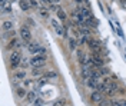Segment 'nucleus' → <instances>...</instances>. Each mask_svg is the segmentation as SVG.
Returning a JSON list of instances; mask_svg holds the SVG:
<instances>
[{
	"instance_id": "obj_1",
	"label": "nucleus",
	"mask_w": 126,
	"mask_h": 106,
	"mask_svg": "<svg viewBox=\"0 0 126 106\" xmlns=\"http://www.w3.org/2000/svg\"><path fill=\"white\" fill-rule=\"evenodd\" d=\"M9 63H10L12 69H17L20 66V63H22V55L19 52H12L10 57H9Z\"/></svg>"
},
{
	"instance_id": "obj_2",
	"label": "nucleus",
	"mask_w": 126,
	"mask_h": 106,
	"mask_svg": "<svg viewBox=\"0 0 126 106\" xmlns=\"http://www.w3.org/2000/svg\"><path fill=\"white\" fill-rule=\"evenodd\" d=\"M45 62H46V59H45L43 56L34 55V56L30 59V66H32V67H34V69H36V67H39V69H40V67H43V66H45Z\"/></svg>"
},
{
	"instance_id": "obj_3",
	"label": "nucleus",
	"mask_w": 126,
	"mask_h": 106,
	"mask_svg": "<svg viewBox=\"0 0 126 106\" xmlns=\"http://www.w3.org/2000/svg\"><path fill=\"white\" fill-rule=\"evenodd\" d=\"M19 34H20L22 40L26 42V43H29V42L32 40V33H30V29H29V27H26V26H22V27H20V30H19Z\"/></svg>"
},
{
	"instance_id": "obj_4",
	"label": "nucleus",
	"mask_w": 126,
	"mask_h": 106,
	"mask_svg": "<svg viewBox=\"0 0 126 106\" xmlns=\"http://www.w3.org/2000/svg\"><path fill=\"white\" fill-rule=\"evenodd\" d=\"M90 100H92L93 103H97V105H100L103 100H105V99H103V93H102V92H99V90L94 89L93 92L90 93Z\"/></svg>"
},
{
	"instance_id": "obj_5",
	"label": "nucleus",
	"mask_w": 126,
	"mask_h": 106,
	"mask_svg": "<svg viewBox=\"0 0 126 106\" xmlns=\"http://www.w3.org/2000/svg\"><path fill=\"white\" fill-rule=\"evenodd\" d=\"M87 45H89V47H90L92 52H99V50H102V45H100V42L96 40V39H89Z\"/></svg>"
},
{
	"instance_id": "obj_6",
	"label": "nucleus",
	"mask_w": 126,
	"mask_h": 106,
	"mask_svg": "<svg viewBox=\"0 0 126 106\" xmlns=\"http://www.w3.org/2000/svg\"><path fill=\"white\" fill-rule=\"evenodd\" d=\"M19 6H20V9H22L23 12H29L30 7H32L30 0H19Z\"/></svg>"
},
{
	"instance_id": "obj_7",
	"label": "nucleus",
	"mask_w": 126,
	"mask_h": 106,
	"mask_svg": "<svg viewBox=\"0 0 126 106\" xmlns=\"http://www.w3.org/2000/svg\"><path fill=\"white\" fill-rule=\"evenodd\" d=\"M86 85H87V88H90V89H97V85H99V82H97V79H94V77H89L86 80Z\"/></svg>"
},
{
	"instance_id": "obj_8",
	"label": "nucleus",
	"mask_w": 126,
	"mask_h": 106,
	"mask_svg": "<svg viewBox=\"0 0 126 106\" xmlns=\"http://www.w3.org/2000/svg\"><path fill=\"white\" fill-rule=\"evenodd\" d=\"M26 95H27V92H26V88H24V86H20V88L16 89V96L19 99H24Z\"/></svg>"
},
{
	"instance_id": "obj_9",
	"label": "nucleus",
	"mask_w": 126,
	"mask_h": 106,
	"mask_svg": "<svg viewBox=\"0 0 126 106\" xmlns=\"http://www.w3.org/2000/svg\"><path fill=\"white\" fill-rule=\"evenodd\" d=\"M36 99H37V96H36V92H34V90L27 92V95H26V100H27V103H34Z\"/></svg>"
},
{
	"instance_id": "obj_10",
	"label": "nucleus",
	"mask_w": 126,
	"mask_h": 106,
	"mask_svg": "<svg viewBox=\"0 0 126 106\" xmlns=\"http://www.w3.org/2000/svg\"><path fill=\"white\" fill-rule=\"evenodd\" d=\"M79 10H80V13L85 16V19H89V17H92V10L87 7H83V6H79Z\"/></svg>"
},
{
	"instance_id": "obj_11",
	"label": "nucleus",
	"mask_w": 126,
	"mask_h": 106,
	"mask_svg": "<svg viewBox=\"0 0 126 106\" xmlns=\"http://www.w3.org/2000/svg\"><path fill=\"white\" fill-rule=\"evenodd\" d=\"M52 26H53V27L56 29L57 34H60V36H62V34H63V27L59 25V22H56V20H52Z\"/></svg>"
},
{
	"instance_id": "obj_12",
	"label": "nucleus",
	"mask_w": 126,
	"mask_h": 106,
	"mask_svg": "<svg viewBox=\"0 0 126 106\" xmlns=\"http://www.w3.org/2000/svg\"><path fill=\"white\" fill-rule=\"evenodd\" d=\"M1 26H3V30H4V32H10V30L13 29V23H12L10 20H4Z\"/></svg>"
},
{
	"instance_id": "obj_13",
	"label": "nucleus",
	"mask_w": 126,
	"mask_h": 106,
	"mask_svg": "<svg viewBox=\"0 0 126 106\" xmlns=\"http://www.w3.org/2000/svg\"><path fill=\"white\" fill-rule=\"evenodd\" d=\"M39 13H40V16L45 17V19H47V17H49V12H47V9L43 7V6H40V7H39Z\"/></svg>"
},
{
	"instance_id": "obj_14",
	"label": "nucleus",
	"mask_w": 126,
	"mask_h": 106,
	"mask_svg": "<svg viewBox=\"0 0 126 106\" xmlns=\"http://www.w3.org/2000/svg\"><path fill=\"white\" fill-rule=\"evenodd\" d=\"M57 17H59L62 22H66V20H67V16H66V13L63 12L62 9H59V10H57Z\"/></svg>"
},
{
	"instance_id": "obj_15",
	"label": "nucleus",
	"mask_w": 126,
	"mask_h": 106,
	"mask_svg": "<svg viewBox=\"0 0 126 106\" xmlns=\"http://www.w3.org/2000/svg\"><path fill=\"white\" fill-rule=\"evenodd\" d=\"M112 105H115V106H126V100L125 99H116V100H112Z\"/></svg>"
},
{
	"instance_id": "obj_16",
	"label": "nucleus",
	"mask_w": 126,
	"mask_h": 106,
	"mask_svg": "<svg viewBox=\"0 0 126 106\" xmlns=\"http://www.w3.org/2000/svg\"><path fill=\"white\" fill-rule=\"evenodd\" d=\"M16 46H19V40H17V39H12V40L9 42V45H7V49H13V47H16Z\"/></svg>"
},
{
	"instance_id": "obj_17",
	"label": "nucleus",
	"mask_w": 126,
	"mask_h": 106,
	"mask_svg": "<svg viewBox=\"0 0 126 106\" xmlns=\"http://www.w3.org/2000/svg\"><path fill=\"white\" fill-rule=\"evenodd\" d=\"M15 79H17V80H24L26 79V73L24 72H17V73H15Z\"/></svg>"
},
{
	"instance_id": "obj_18",
	"label": "nucleus",
	"mask_w": 126,
	"mask_h": 106,
	"mask_svg": "<svg viewBox=\"0 0 126 106\" xmlns=\"http://www.w3.org/2000/svg\"><path fill=\"white\" fill-rule=\"evenodd\" d=\"M69 46H70V49H72V50H75V49H76V47L79 46L78 40H75V39H69Z\"/></svg>"
},
{
	"instance_id": "obj_19",
	"label": "nucleus",
	"mask_w": 126,
	"mask_h": 106,
	"mask_svg": "<svg viewBox=\"0 0 126 106\" xmlns=\"http://www.w3.org/2000/svg\"><path fill=\"white\" fill-rule=\"evenodd\" d=\"M53 105H57V106H63V105H67V100L66 99H57L53 102Z\"/></svg>"
},
{
	"instance_id": "obj_20",
	"label": "nucleus",
	"mask_w": 126,
	"mask_h": 106,
	"mask_svg": "<svg viewBox=\"0 0 126 106\" xmlns=\"http://www.w3.org/2000/svg\"><path fill=\"white\" fill-rule=\"evenodd\" d=\"M45 76H46L47 79H56L57 77V75L55 72H47V73H45Z\"/></svg>"
},
{
	"instance_id": "obj_21",
	"label": "nucleus",
	"mask_w": 126,
	"mask_h": 106,
	"mask_svg": "<svg viewBox=\"0 0 126 106\" xmlns=\"http://www.w3.org/2000/svg\"><path fill=\"white\" fill-rule=\"evenodd\" d=\"M43 103H45V102H43V99L37 98L36 100H34V103H33V105H43Z\"/></svg>"
},
{
	"instance_id": "obj_22",
	"label": "nucleus",
	"mask_w": 126,
	"mask_h": 106,
	"mask_svg": "<svg viewBox=\"0 0 126 106\" xmlns=\"http://www.w3.org/2000/svg\"><path fill=\"white\" fill-rule=\"evenodd\" d=\"M30 4H32V7L39 9V6H37V1H36V0H30Z\"/></svg>"
},
{
	"instance_id": "obj_23",
	"label": "nucleus",
	"mask_w": 126,
	"mask_h": 106,
	"mask_svg": "<svg viewBox=\"0 0 126 106\" xmlns=\"http://www.w3.org/2000/svg\"><path fill=\"white\" fill-rule=\"evenodd\" d=\"M30 85H33V80L32 79H26L24 80V86H30Z\"/></svg>"
},
{
	"instance_id": "obj_24",
	"label": "nucleus",
	"mask_w": 126,
	"mask_h": 106,
	"mask_svg": "<svg viewBox=\"0 0 126 106\" xmlns=\"http://www.w3.org/2000/svg\"><path fill=\"white\" fill-rule=\"evenodd\" d=\"M6 3H7V0H0V7H6Z\"/></svg>"
},
{
	"instance_id": "obj_25",
	"label": "nucleus",
	"mask_w": 126,
	"mask_h": 106,
	"mask_svg": "<svg viewBox=\"0 0 126 106\" xmlns=\"http://www.w3.org/2000/svg\"><path fill=\"white\" fill-rule=\"evenodd\" d=\"M75 1H78V3H82V0H75Z\"/></svg>"
}]
</instances>
